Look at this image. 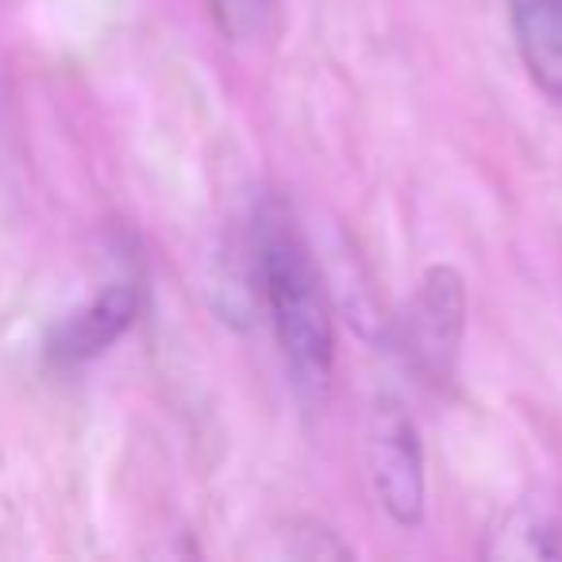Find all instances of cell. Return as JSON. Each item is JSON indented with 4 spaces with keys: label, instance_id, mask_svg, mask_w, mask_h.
Returning a JSON list of instances; mask_svg holds the SVG:
<instances>
[{
    "label": "cell",
    "instance_id": "6da1fadb",
    "mask_svg": "<svg viewBox=\"0 0 562 562\" xmlns=\"http://www.w3.org/2000/svg\"><path fill=\"white\" fill-rule=\"evenodd\" d=\"M255 266L281 359L301 393H324L336 367V321L313 247L281 201L262 204L255 224Z\"/></svg>",
    "mask_w": 562,
    "mask_h": 562
},
{
    "label": "cell",
    "instance_id": "7a4b0ae2",
    "mask_svg": "<svg viewBox=\"0 0 562 562\" xmlns=\"http://www.w3.org/2000/svg\"><path fill=\"white\" fill-rule=\"evenodd\" d=\"M467 331V281L454 266H431L397 321V347L424 385H451Z\"/></svg>",
    "mask_w": 562,
    "mask_h": 562
},
{
    "label": "cell",
    "instance_id": "3957f363",
    "mask_svg": "<svg viewBox=\"0 0 562 562\" xmlns=\"http://www.w3.org/2000/svg\"><path fill=\"white\" fill-rule=\"evenodd\" d=\"M370 490L393 524L416 528L424 520V447L413 416L397 401H378L367 431Z\"/></svg>",
    "mask_w": 562,
    "mask_h": 562
},
{
    "label": "cell",
    "instance_id": "277c9868",
    "mask_svg": "<svg viewBox=\"0 0 562 562\" xmlns=\"http://www.w3.org/2000/svg\"><path fill=\"white\" fill-rule=\"evenodd\" d=\"M139 316V285L135 281H112L89 305L70 313L47 339L50 367H81L104 355Z\"/></svg>",
    "mask_w": 562,
    "mask_h": 562
},
{
    "label": "cell",
    "instance_id": "5b68a950",
    "mask_svg": "<svg viewBox=\"0 0 562 562\" xmlns=\"http://www.w3.org/2000/svg\"><path fill=\"white\" fill-rule=\"evenodd\" d=\"M508 24L531 86L562 101V0H508Z\"/></svg>",
    "mask_w": 562,
    "mask_h": 562
},
{
    "label": "cell",
    "instance_id": "8992f818",
    "mask_svg": "<svg viewBox=\"0 0 562 562\" xmlns=\"http://www.w3.org/2000/svg\"><path fill=\"white\" fill-rule=\"evenodd\" d=\"M485 547L493 559H554L562 554V520L543 505H516Z\"/></svg>",
    "mask_w": 562,
    "mask_h": 562
}]
</instances>
